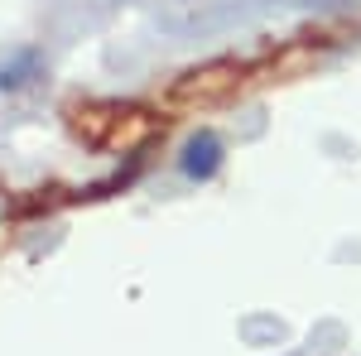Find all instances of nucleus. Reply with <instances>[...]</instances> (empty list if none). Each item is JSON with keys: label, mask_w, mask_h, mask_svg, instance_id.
<instances>
[{"label": "nucleus", "mask_w": 361, "mask_h": 356, "mask_svg": "<svg viewBox=\"0 0 361 356\" xmlns=\"http://www.w3.org/2000/svg\"><path fill=\"white\" fill-rule=\"evenodd\" d=\"M222 159H226L222 135H212V130H197V135H188V145H183V154H178V168H183L193 183H207V178L222 168Z\"/></svg>", "instance_id": "1"}, {"label": "nucleus", "mask_w": 361, "mask_h": 356, "mask_svg": "<svg viewBox=\"0 0 361 356\" xmlns=\"http://www.w3.org/2000/svg\"><path fill=\"white\" fill-rule=\"evenodd\" d=\"M29 78H39V49H15L10 58H0V87L5 92L25 87Z\"/></svg>", "instance_id": "2"}]
</instances>
